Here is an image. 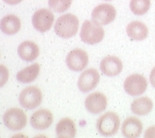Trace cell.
I'll use <instances>...</instances> for the list:
<instances>
[{
  "mask_svg": "<svg viewBox=\"0 0 155 138\" xmlns=\"http://www.w3.org/2000/svg\"><path fill=\"white\" fill-rule=\"evenodd\" d=\"M79 21L71 13H66L57 20L54 25V32L62 39H70L75 35L78 31Z\"/></svg>",
  "mask_w": 155,
  "mask_h": 138,
  "instance_id": "obj_1",
  "label": "cell"
},
{
  "mask_svg": "<svg viewBox=\"0 0 155 138\" xmlns=\"http://www.w3.org/2000/svg\"><path fill=\"white\" fill-rule=\"evenodd\" d=\"M105 32L101 25L93 21H85L81 26L80 37L82 42L89 45H95L104 39Z\"/></svg>",
  "mask_w": 155,
  "mask_h": 138,
  "instance_id": "obj_2",
  "label": "cell"
},
{
  "mask_svg": "<svg viewBox=\"0 0 155 138\" xmlns=\"http://www.w3.org/2000/svg\"><path fill=\"white\" fill-rule=\"evenodd\" d=\"M120 126V119L115 112H108L100 116L97 120V128L100 134L110 136L115 134Z\"/></svg>",
  "mask_w": 155,
  "mask_h": 138,
  "instance_id": "obj_3",
  "label": "cell"
},
{
  "mask_svg": "<svg viewBox=\"0 0 155 138\" xmlns=\"http://www.w3.org/2000/svg\"><path fill=\"white\" fill-rule=\"evenodd\" d=\"M3 123L10 130L17 131L25 128L28 123V119L22 110L13 108L6 111L3 115Z\"/></svg>",
  "mask_w": 155,
  "mask_h": 138,
  "instance_id": "obj_4",
  "label": "cell"
},
{
  "mask_svg": "<svg viewBox=\"0 0 155 138\" xmlns=\"http://www.w3.org/2000/svg\"><path fill=\"white\" fill-rule=\"evenodd\" d=\"M42 100V92L36 86L26 87L21 91L19 96V102L26 109H34L41 104Z\"/></svg>",
  "mask_w": 155,
  "mask_h": 138,
  "instance_id": "obj_5",
  "label": "cell"
},
{
  "mask_svg": "<svg viewBox=\"0 0 155 138\" xmlns=\"http://www.w3.org/2000/svg\"><path fill=\"white\" fill-rule=\"evenodd\" d=\"M92 21L100 25H107L114 21L116 10L112 5L100 4L96 6L92 12Z\"/></svg>",
  "mask_w": 155,
  "mask_h": 138,
  "instance_id": "obj_6",
  "label": "cell"
},
{
  "mask_svg": "<svg viewBox=\"0 0 155 138\" xmlns=\"http://www.w3.org/2000/svg\"><path fill=\"white\" fill-rule=\"evenodd\" d=\"M147 88V81L140 74H133L126 78L124 82V89L130 96H139Z\"/></svg>",
  "mask_w": 155,
  "mask_h": 138,
  "instance_id": "obj_7",
  "label": "cell"
},
{
  "mask_svg": "<svg viewBox=\"0 0 155 138\" xmlns=\"http://www.w3.org/2000/svg\"><path fill=\"white\" fill-rule=\"evenodd\" d=\"M89 56L81 49H74L68 53L66 57L67 66L74 72H81L87 66Z\"/></svg>",
  "mask_w": 155,
  "mask_h": 138,
  "instance_id": "obj_8",
  "label": "cell"
},
{
  "mask_svg": "<svg viewBox=\"0 0 155 138\" xmlns=\"http://www.w3.org/2000/svg\"><path fill=\"white\" fill-rule=\"evenodd\" d=\"M54 21V15L47 9L38 10L33 14L32 25L38 32H45L52 28Z\"/></svg>",
  "mask_w": 155,
  "mask_h": 138,
  "instance_id": "obj_9",
  "label": "cell"
},
{
  "mask_svg": "<svg viewBox=\"0 0 155 138\" xmlns=\"http://www.w3.org/2000/svg\"><path fill=\"white\" fill-rule=\"evenodd\" d=\"M100 81V74L95 68H89L80 75L78 81V89L83 92L88 93L95 89Z\"/></svg>",
  "mask_w": 155,
  "mask_h": 138,
  "instance_id": "obj_10",
  "label": "cell"
},
{
  "mask_svg": "<svg viewBox=\"0 0 155 138\" xmlns=\"http://www.w3.org/2000/svg\"><path fill=\"white\" fill-rule=\"evenodd\" d=\"M107 105V99L104 93L95 92L85 98V108L92 114H99L104 112Z\"/></svg>",
  "mask_w": 155,
  "mask_h": 138,
  "instance_id": "obj_11",
  "label": "cell"
},
{
  "mask_svg": "<svg viewBox=\"0 0 155 138\" xmlns=\"http://www.w3.org/2000/svg\"><path fill=\"white\" fill-rule=\"evenodd\" d=\"M53 122L52 112L47 109H40L36 111L31 116L30 123L35 130H42L49 128Z\"/></svg>",
  "mask_w": 155,
  "mask_h": 138,
  "instance_id": "obj_12",
  "label": "cell"
},
{
  "mask_svg": "<svg viewBox=\"0 0 155 138\" xmlns=\"http://www.w3.org/2000/svg\"><path fill=\"white\" fill-rule=\"evenodd\" d=\"M123 68V64L119 58L114 56L104 57L100 63V70L105 76L113 77L119 75Z\"/></svg>",
  "mask_w": 155,
  "mask_h": 138,
  "instance_id": "obj_13",
  "label": "cell"
},
{
  "mask_svg": "<svg viewBox=\"0 0 155 138\" xmlns=\"http://www.w3.org/2000/svg\"><path fill=\"white\" fill-rule=\"evenodd\" d=\"M143 131V124L138 118L129 117L123 122L121 133L127 138L138 137Z\"/></svg>",
  "mask_w": 155,
  "mask_h": 138,
  "instance_id": "obj_14",
  "label": "cell"
},
{
  "mask_svg": "<svg viewBox=\"0 0 155 138\" xmlns=\"http://www.w3.org/2000/svg\"><path fill=\"white\" fill-rule=\"evenodd\" d=\"M17 53L23 61L31 62L38 57L39 49L35 42L31 41H25L18 46Z\"/></svg>",
  "mask_w": 155,
  "mask_h": 138,
  "instance_id": "obj_15",
  "label": "cell"
},
{
  "mask_svg": "<svg viewBox=\"0 0 155 138\" xmlns=\"http://www.w3.org/2000/svg\"><path fill=\"white\" fill-rule=\"evenodd\" d=\"M127 35L130 39L136 41H141L147 38V26L141 21H135L129 24L126 28Z\"/></svg>",
  "mask_w": 155,
  "mask_h": 138,
  "instance_id": "obj_16",
  "label": "cell"
},
{
  "mask_svg": "<svg viewBox=\"0 0 155 138\" xmlns=\"http://www.w3.org/2000/svg\"><path fill=\"white\" fill-rule=\"evenodd\" d=\"M75 123L70 118H64L58 122L56 126V133L59 137L73 138L75 136Z\"/></svg>",
  "mask_w": 155,
  "mask_h": 138,
  "instance_id": "obj_17",
  "label": "cell"
},
{
  "mask_svg": "<svg viewBox=\"0 0 155 138\" xmlns=\"http://www.w3.org/2000/svg\"><path fill=\"white\" fill-rule=\"evenodd\" d=\"M21 27V20L13 14L5 16L1 21V30L6 35H12L16 34L19 32Z\"/></svg>",
  "mask_w": 155,
  "mask_h": 138,
  "instance_id": "obj_18",
  "label": "cell"
},
{
  "mask_svg": "<svg viewBox=\"0 0 155 138\" xmlns=\"http://www.w3.org/2000/svg\"><path fill=\"white\" fill-rule=\"evenodd\" d=\"M153 101L147 96H142L134 100L131 104L132 112L137 116H145L151 112Z\"/></svg>",
  "mask_w": 155,
  "mask_h": 138,
  "instance_id": "obj_19",
  "label": "cell"
},
{
  "mask_svg": "<svg viewBox=\"0 0 155 138\" xmlns=\"http://www.w3.org/2000/svg\"><path fill=\"white\" fill-rule=\"evenodd\" d=\"M39 71V64L37 63L33 64L20 71L17 74V79L20 82H23V83L32 82L35 79H36V78L38 77Z\"/></svg>",
  "mask_w": 155,
  "mask_h": 138,
  "instance_id": "obj_20",
  "label": "cell"
},
{
  "mask_svg": "<svg viewBox=\"0 0 155 138\" xmlns=\"http://www.w3.org/2000/svg\"><path fill=\"white\" fill-rule=\"evenodd\" d=\"M150 7V0H131L130 9L136 15H143Z\"/></svg>",
  "mask_w": 155,
  "mask_h": 138,
  "instance_id": "obj_21",
  "label": "cell"
},
{
  "mask_svg": "<svg viewBox=\"0 0 155 138\" xmlns=\"http://www.w3.org/2000/svg\"><path fill=\"white\" fill-rule=\"evenodd\" d=\"M72 0H48L50 9L57 13H64L71 6Z\"/></svg>",
  "mask_w": 155,
  "mask_h": 138,
  "instance_id": "obj_22",
  "label": "cell"
},
{
  "mask_svg": "<svg viewBox=\"0 0 155 138\" xmlns=\"http://www.w3.org/2000/svg\"><path fill=\"white\" fill-rule=\"evenodd\" d=\"M145 137H155V126H151L148 128L144 134Z\"/></svg>",
  "mask_w": 155,
  "mask_h": 138,
  "instance_id": "obj_23",
  "label": "cell"
},
{
  "mask_svg": "<svg viewBox=\"0 0 155 138\" xmlns=\"http://www.w3.org/2000/svg\"><path fill=\"white\" fill-rule=\"evenodd\" d=\"M150 82L152 86L155 88V67L152 69L150 75Z\"/></svg>",
  "mask_w": 155,
  "mask_h": 138,
  "instance_id": "obj_24",
  "label": "cell"
},
{
  "mask_svg": "<svg viewBox=\"0 0 155 138\" xmlns=\"http://www.w3.org/2000/svg\"><path fill=\"white\" fill-rule=\"evenodd\" d=\"M3 1L9 5H16L22 2V0H3Z\"/></svg>",
  "mask_w": 155,
  "mask_h": 138,
  "instance_id": "obj_25",
  "label": "cell"
},
{
  "mask_svg": "<svg viewBox=\"0 0 155 138\" xmlns=\"http://www.w3.org/2000/svg\"><path fill=\"white\" fill-rule=\"evenodd\" d=\"M105 1H111V0H105Z\"/></svg>",
  "mask_w": 155,
  "mask_h": 138,
  "instance_id": "obj_26",
  "label": "cell"
}]
</instances>
